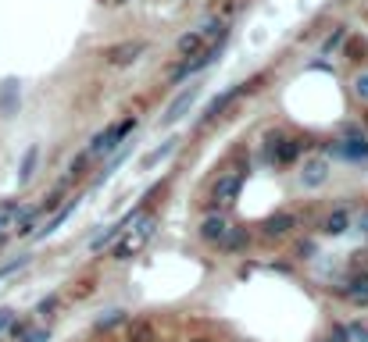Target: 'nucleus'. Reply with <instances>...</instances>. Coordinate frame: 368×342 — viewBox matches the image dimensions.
Segmentation results:
<instances>
[{"label": "nucleus", "instance_id": "17", "mask_svg": "<svg viewBox=\"0 0 368 342\" xmlns=\"http://www.w3.org/2000/svg\"><path fill=\"white\" fill-rule=\"evenodd\" d=\"M175 50H179L182 57H193V54H200V50H204V36H200V32H186V36H179Z\"/></svg>", "mask_w": 368, "mask_h": 342}, {"label": "nucleus", "instance_id": "1", "mask_svg": "<svg viewBox=\"0 0 368 342\" xmlns=\"http://www.w3.org/2000/svg\"><path fill=\"white\" fill-rule=\"evenodd\" d=\"M129 228H133V232H126V239L115 246V261H129L136 250L147 246V243H151V235L157 232V218H154V214H151V218H143V221L136 218Z\"/></svg>", "mask_w": 368, "mask_h": 342}, {"label": "nucleus", "instance_id": "31", "mask_svg": "<svg viewBox=\"0 0 368 342\" xmlns=\"http://www.w3.org/2000/svg\"><path fill=\"white\" fill-rule=\"evenodd\" d=\"M354 93H358L361 100H368V75H358V79H354Z\"/></svg>", "mask_w": 368, "mask_h": 342}, {"label": "nucleus", "instance_id": "2", "mask_svg": "<svg viewBox=\"0 0 368 342\" xmlns=\"http://www.w3.org/2000/svg\"><path fill=\"white\" fill-rule=\"evenodd\" d=\"M133 128H136V118L129 114V118H122L118 125H111V128H104V132H100V136H93V143H90V150H86V154L90 157H100V154H115V146L122 143V139H126L129 132H133Z\"/></svg>", "mask_w": 368, "mask_h": 342}, {"label": "nucleus", "instance_id": "4", "mask_svg": "<svg viewBox=\"0 0 368 342\" xmlns=\"http://www.w3.org/2000/svg\"><path fill=\"white\" fill-rule=\"evenodd\" d=\"M329 154H340V157H347V161H365V157H368V139H365L361 132H354V128H347V139L333 143Z\"/></svg>", "mask_w": 368, "mask_h": 342}, {"label": "nucleus", "instance_id": "28", "mask_svg": "<svg viewBox=\"0 0 368 342\" xmlns=\"http://www.w3.org/2000/svg\"><path fill=\"white\" fill-rule=\"evenodd\" d=\"M347 339H354V342H368V328H361V325H351V328H347Z\"/></svg>", "mask_w": 368, "mask_h": 342}, {"label": "nucleus", "instance_id": "38", "mask_svg": "<svg viewBox=\"0 0 368 342\" xmlns=\"http://www.w3.org/2000/svg\"><path fill=\"white\" fill-rule=\"evenodd\" d=\"M361 228H365V232H368V210H365V218H361Z\"/></svg>", "mask_w": 368, "mask_h": 342}, {"label": "nucleus", "instance_id": "35", "mask_svg": "<svg viewBox=\"0 0 368 342\" xmlns=\"http://www.w3.org/2000/svg\"><path fill=\"white\" fill-rule=\"evenodd\" d=\"M329 342H347V328H333V335H329Z\"/></svg>", "mask_w": 368, "mask_h": 342}, {"label": "nucleus", "instance_id": "24", "mask_svg": "<svg viewBox=\"0 0 368 342\" xmlns=\"http://www.w3.org/2000/svg\"><path fill=\"white\" fill-rule=\"evenodd\" d=\"M368 54V43L365 39H351V43H347V57H351V61H361Z\"/></svg>", "mask_w": 368, "mask_h": 342}, {"label": "nucleus", "instance_id": "20", "mask_svg": "<svg viewBox=\"0 0 368 342\" xmlns=\"http://www.w3.org/2000/svg\"><path fill=\"white\" fill-rule=\"evenodd\" d=\"M172 150H175V139H168V143H161L157 150H151V154H147V157H143V168H154V164H157L161 157H168V154H172Z\"/></svg>", "mask_w": 368, "mask_h": 342}, {"label": "nucleus", "instance_id": "18", "mask_svg": "<svg viewBox=\"0 0 368 342\" xmlns=\"http://www.w3.org/2000/svg\"><path fill=\"white\" fill-rule=\"evenodd\" d=\"M251 243V235H247V228H229V235L222 239V250H229V253H236V250H243Z\"/></svg>", "mask_w": 368, "mask_h": 342}, {"label": "nucleus", "instance_id": "14", "mask_svg": "<svg viewBox=\"0 0 368 342\" xmlns=\"http://www.w3.org/2000/svg\"><path fill=\"white\" fill-rule=\"evenodd\" d=\"M126 339L129 342H157V332L151 321H129L126 325Z\"/></svg>", "mask_w": 368, "mask_h": 342}, {"label": "nucleus", "instance_id": "12", "mask_svg": "<svg viewBox=\"0 0 368 342\" xmlns=\"http://www.w3.org/2000/svg\"><path fill=\"white\" fill-rule=\"evenodd\" d=\"M325 179H329V161H325V157L308 161V164H304V171H300V182L308 185V189H318Z\"/></svg>", "mask_w": 368, "mask_h": 342}, {"label": "nucleus", "instance_id": "39", "mask_svg": "<svg viewBox=\"0 0 368 342\" xmlns=\"http://www.w3.org/2000/svg\"><path fill=\"white\" fill-rule=\"evenodd\" d=\"M190 342H211V339H190Z\"/></svg>", "mask_w": 368, "mask_h": 342}, {"label": "nucleus", "instance_id": "32", "mask_svg": "<svg viewBox=\"0 0 368 342\" xmlns=\"http://www.w3.org/2000/svg\"><path fill=\"white\" fill-rule=\"evenodd\" d=\"M215 32H222V21H218V18H215V21H208V26L200 29V36H204V39H208V36H215Z\"/></svg>", "mask_w": 368, "mask_h": 342}, {"label": "nucleus", "instance_id": "21", "mask_svg": "<svg viewBox=\"0 0 368 342\" xmlns=\"http://www.w3.org/2000/svg\"><path fill=\"white\" fill-rule=\"evenodd\" d=\"M18 210H22V203L18 200H8V203H0V228H8L14 218H18Z\"/></svg>", "mask_w": 368, "mask_h": 342}, {"label": "nucleus", "instance_id": "6", "mask_svg": "<svg viewBox=\"0 0 368 342\" xmlns=\"http://www.w3.org/2000/svg\"><path fill=\"white\" fill-rule=\"evenodd\" d=\"M218 57V43H215V47H208V50H200V54H193V61L186 57V61H182L179 64V68L172 72V82H182V79H190V75H197L200 68H208V64Z\"/></svg>", "mask_w": 368, "mask_h": 342}, {"label": "nucleus", "instance_id": "22", "mask_svg": "<svg viewBox=\"0 0 368 342\" xmlns=\"http://www.w3.org/2000/svg\"><path fill=\"white\" fill-rule=\"evenodd\" d=\"M343 39H347V29H343V26H336V29H333V36H329V39L322 43V54H333V50L340 47Z\"/></svg>", "mask_w": 368, "mask_h": 342}, {"label": "nucleus", "instance_id": "9", "mask_svg": "<svg viewBox=\"0 0 368 342\" xmlns=\"http://www.w3.org/2000/svg\"><path fill=\"white\" fill-rule=\"evenodd\" d=\"M254 86H258V79L251 82V86H233V90H226V93H222V97H215L211 103H208V111H204V125H208V121H215L222 111H226V107L236 100V97H243V93H251L254 90Z\"/></svg>", "mask_w": 368, "mask_h": 342}, {"label": "nucleus", "instance_id": "27", "mask_svg": "<svg viewBox=\"0 0 368 342\" xmlns=\"http://www.w3.org/2000/svg\"><path fill=\"white\" fill-rule=\"evenodd\" d=\"M8 328H11V339H18V342H22V339H26V332H29V325H26V321H11Z\"/></svg>", "mask_w": 368, "mask_h": 342}, {"label": "nucleus", "instance_id": "8", "mask_svg": "<svg viewBox=\"0 0 368 342\" xmlns=\"http://www.w3.org/2000/svg\"><path fill=\"white\" fill-rule=\"evenodd\" d=\"M197 97H200V86H186V90H182V93H179V97L172 100V107L165 111V118H161V125H165V128H168V125H175V121H179L182 114L190 111V103H193Z\"/></svg>", "mask_w": 368, "mask_h": 342}, {"label": "nucleus", "instance_id": "23", "mask_svg": "<svg viewBox=\"0 0 368 342\" xmlns=\"http://www.w3.org/2000/svg\"><path fill=\"white\" fill-rule=\"evenodd\" d=\"M122 321H126V314H122V310H111L108 317H100V321H97V332H111L115 325H122Z\"/></svg>", "mask_w": 368, "mask_h": 342}, {"label": "nucleus", "instance_id": "26", "mask_svg": "<svg viewBox=\"0 0 368 342\" xmlns=\"http://www.w3.org/2000/svg\"><path fill=\"white\" fill-rule=\"evenodd\" d=\"M14 82H4V111H14Z\"/></svg>", "mask_w": 368, "mask_h": 342}, {"label": "nucleus", "instance_id": "36", "mask_svg": "<svg viewBox=\"0 0 368 342\" xmlns=\"http://www.w3.org/2000/svg\"><path fill=\"white\" fill-rule=\"evenodd\" d=\"M308 253H315V243H300L297 246V256H308Z\"/></svg>", "mask_w": 368, "mask_h": 342}, {"label": "nucleus", "instance_id": "13", "mask_svg": "<svg viewBox=\"0 0 368 342\" xmlns=\"http://www.w3.org/2000/svg\"><path fill=\"white\" fill-rule=\"evenodd\" d=\"M343 296H347V299H351V303H354V307H368V271L354 274V278H351V282H347Z\"/></svg>", "mask_w": 368, "mask_h": 342}, {"label": "nucleus", "instance_id": "34", "mask_svg": "<svg viewBox=\"0 0 368 342\" xmlns=\"http://www.w3.org/2000/svg\"><path fill=\"white\" fill-rule=\"evenodd\" d=\"M14 321V310H8V307H0V332H4L8 325Z\"/></svg>", "mask_w": 368, "mask_h": 342}, {"label": "nucleus", "instance_id": "11", "mask_svg": "<svg viewBox=\"0 0 368 342\" xmlns=\"http://www.w3.org/2000/svg\"><path fill=\"white\" fill-rule=\"evenodd\" d=\"M297 228V214H272L269 221H264V239H282V235H290Z\"/></svg>", "mask_w": 368, "mask_h": 342}, {"label": "nucleus", "instance_id": "7", "mask_svg": "<svg viewBox=\"0 0 368 342\" xmlns=\"http://www.w3.org/2000/svg\"><path fill=\"white\" fill-rule=\"evenodd\" d=\"M240 189H243V175H240V171H233V175H222V179L215 182V189H211V197H215L218 203H226V207H233V203L240 200Z\"/></svg>", "mask_w": 368, "mask_h": 342}, {"label": "nucleus", "instance_id": "16", "mask_svg": "<svg viewBox=\"0 0 368 342\" xmlns=\"http://www.w3.org/2000/svg\"><path fill=\"white\" fill-rule=\"evenodd\" d=\"M75 203H79V200H72L68 207H57V210H54V218L47 221V228H39V232H36V239H47V235H54V232L61 228V221H65V218H68V214L75 210Z\"/></svg>", "mask_w": 368, "mask_h": 342}, {"label": "nucleus", "instance_id": "25", "mask_svg": "<svg viewBox=\"0 0 368 342\" xmlns=\"http://www.w3.org/2000/svg\"><path fill=\"white\" fill-rule=\"evenodd\" d=\"M86 161H90V154H79V157L72 161V168H68V179H65V185H68L72 179H79V175H83V171H86Z\"/></svg>", "mask_w": 368, "mask_h": 342}, {"label": "nucleus", "instance_id": "15", "mask_svg": "<svg viewBox=\"0 0 368 342\" xmlns=\"http://www.w3.org/2000/svg\"><path fill=\"white\" fill-rule=\"evenodd\" d=\"M347 225H351V214H347L343 207H336L329 218H325V225H322V232L325 235H343L347 232Z\"/></svg>", "mask_w": 368, "mask_h": 342}, {"label": "nucleus", "instance_id": "30", "mask_svg": "<svg viewBox=\"0 0 368 342\" xmlns=\"http://www.w3.org/2000/svg\"><path fill=\"white\" fill-rule=\"evenodd\" d=\"M29 264V256H18V261H11V264H4V268H0V278H4V274H11V271H18V268H26Z\"/></svg>", "mask_w": 368, "mask_h": 342}, {"label": "nucleus", "instance_id": "37", "mask_svg": "<svg viewBox=\"0 0 368 342\" xmlns=\"http://www.w3.org/2000/svg\"><path fill=\"white\" fill-rule=\"evenodd\" d=\"M90 292H93V282H83V285L75 289V296H90Z\"/></svg>", "mask_w": 368, "mask_h": 342}, {"label": "nucleus", "instance_id": "40", "mask_svg": "<svg viewBox=\"0 0 368 342\" xmlns=\"http://www.w3.org/2000/svg\"><path fill=\"white\" fill-rule=\"evenodd\" d=\"M365 125H368V114H365Z\"/></svg>", "mask_w": 368, "mask_h": 342}, {"label": "nucleus", "instance_id": "19", "mask_svg": "<svg viewBox=\"0 0 368 342\" xmlns=\"http://www.w3.org/2000/svg\"><path fill=\"white\" fill-rule=\"evenodd\" d=\"M36 161H39V146H29V150H26V157H22V171H18V182H29V179H32Z\"/></svg>", "mask_w": 368, "mask_h": 342}, {"label": "nucleus", "instance_id": "10", "mask_svg": "<svg viewBox=\"0 0 368 342\" xmlns=\"http://www.w3.org/2000/svg\"><path fill=\"white\" fill-rule=\"evenodd\" d=\"M229 235V221L222 218V214H211V218H204L200 225V239L211 243V246H222V239Z\"/></svg>", "mask_w": 368, "mask_h": 342}, {"label": "nucleus", "instance_id": "29", "mask_svg": "<svg viewBox=\"0 0 368 342\" xmlns=\"http://www.w3.org/2000/svg\"><path fill=\"white\" fill-rule=\"evenodd\" d=\"M54 310H57V296H47L43 303L36 307V314H43V317H47V314H54Z\"/></svg>", "mask_w": 368, "mask_h": 342}, {"label": "nucleus", "instance_id": "5", "mask_svg": "<svg viewBox=\"0 0 368 342\" xmlns=\"http://www.w3.org/2000/svg\"><path fill=\"white\" fill-rule=\"evenodd\" d=\"M143 50H147L143 39H129V43H115V47H108L104 57H108V64H115V68H126V64H133Z\"/></svg>", "mask_w": 368, "mask_h": 342}, {"label": "nucleus", "instance_id": "3", "mask_svg": "<svg viewBox=\"0 0 368 342\" xmlns=\"http://www.w3.org/2000/svg\"><path fill=\"white\" fill-rule=\"evenodd\" d=\"M264 146H269V157L275 164H293L308 143H304V139H286L282 132H269V136H264Z\"/></svg>", "mask_w": 368, "mask_h": 342}, {"label": "nucleus", "instance_id": "33", "mask_svg": "<svg viewBox=\"0 0 368 342\" xmlns=\"http://www.w3.org/2000/svg\"><path fill=\"white\" fill-rule=\"evenodd\" d=\"M22 342H50V332H26Z\"/></svg>", "mask_w": 368, "mask_h": 342}]
</instances>
